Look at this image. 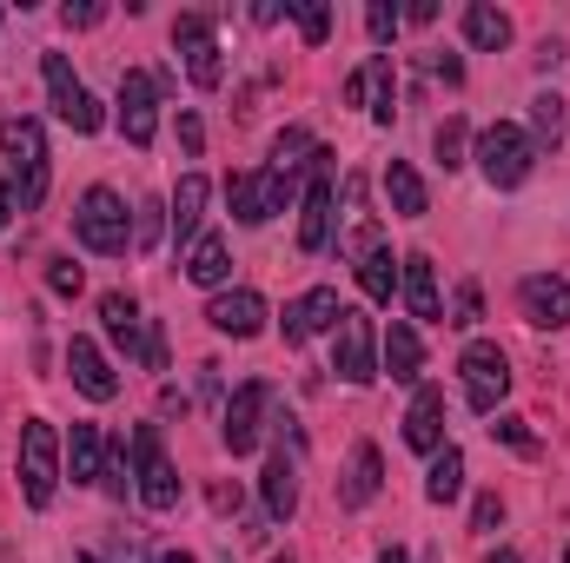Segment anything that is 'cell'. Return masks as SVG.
<instances>
[{
	"instance_id": "obj_14",
	"label": "cell",
	"mask_w": 570,
	"mask_h": 563,
	"mask_svg": "<svg viewBox=\"0 0 570 563\" xmlns=\"http://www.w3.org/2000/svg\"><path fill=\"white\" fill-rule=\"evenodd\" d=\"M518 312H524V325H538V332H564L570 325V279L531 273V279L518 285Z\"/></svg>"
},
{
	"instance_id": "obj_13",
	"label": "cell",
	"mask_w": 570,
	"mask_h": 563,
	"mask_svg": "<svg viewBox=\"0 0 570 563\" xmlns=\"http://www.w3.org/2000/svg\"><path fill=\"white\" fill-rule=\"evenodd\" d=\"M392 100H399V73H392V53H372V60H365V67L345 80V107H365L379 127H392V113H399Z\"/></svg>"
},
{
	"instance_id": "obj_4",
	"label": "cell",
	"mask_w": 570,
	"mask_h": 563,
	"mask_svg": "<svg viewBox=\"0 0 570 563\" xmlns=\"http://www.w3.org/2000/svg\"><path fill=\"white\" fill-rule=\"evenodd\" d=\"M53 484H60V431L47 418H27V431H20V497L33 511H47Z\"/></svg>"
},
{
	"instance_id": "obj_42",
	"label": "cell",
	"mask_w": 570,
	"mask_h": 563,
	"mask_svg": "<svg viewBox=\"0 0 570 563\" xmlns=\"http://www.w3.org/2000/svg\"><path fill=\"white\" fill-rule=\"evenodd\" d=\"M47 285H53V292H60V298H73V292H80V285H87V273H80V266H73V259H53V266H47Z\"/></svg>"
},
{
	"instance_id": "obj_36",
	"label": "cell",
	"mask_w": 570,
	"mask_h": 563,
	"mask_svg": "<svg viewBox=\"0 0 570 563\" xmlns=\"http://www.w3.org/2000/svg\"><path fill=\"white\" fill-rule=\"evenodd\" d=\"M478 318H484V292H478V279H464L458 292H451V318H444V325H458V332H471Z\"/></svg>"
},
{
	"instance_id": "obj_19",
	"label": "cell",
	"mask_w": 570,
	"mask_h": 563,
	"mask_svg": "<svg viewBox=\"0 0 570 563\" xmlns=\"http://www.w3.org/2000/svg\"><path fill=\"white\" fill-rule=\"evenodd\" d=\"M405 444H412L419 457H438V451H444V392H438V385H419V392H412Z\"/></svg>"
},
{
	"instance_id": "obj_17",
	"label": "cell",
	"mask_w": 570,
	"mask_h": 563,
	"mask_svg": "<svg viewBox=\"0 0 570 563\" xmlns=\"http://www.w3.org/2000/svg\"><path fill=\"white\" fill-rule=\"evenodd\" d=\"M153 127H159V87L146 73H127L120 80V134H127V146H153Z\"/></svg>"
},
{
	"instance_id": "obj_40",
	"label": "cell",
	"mask_w": 570,
	"mask_h": 563,
	"mask_svg": "<svg viewBox=\"0 0 570 563\" xmlns=\"http://www.w3.org/2000/svg\"><path fill=\"white\" fill-rule=\"evenodd\" d=\"M60 20L80 33V27H100V20H107V7H100V0H67V7H60Z\"/></svg>"
},
{
	"instance_id": "obj_20",
	"label": "cell",
	"mask_w": 570,
	"mask_h": 563,
	"mask_svg": "<svg viewBox=\"0 0 570 563\" xmlns=\"http://www.w3.org/2000/svg\"><path fill=\"white\" fill-rule=\"evenodd\" d=\"M67 372H73V385H80L94 405L120 398V378H114V365H107V352H100L94 338H73V345H67Z\"/></svg>"
},
{
	"instance_id": "obj_50",
	"label": "cell",
	"mask_w": 570,
	"mask_h": 563,
	"mask_svg": "<svg viewBox=\"0 0 570 563\" xmlns=\"http://www.w3.org/2000/svg\"><path fill=\"white\" fill-rule=\"evenodd\" d=\"M379 563H412V557H405L399 544H385V551H379Z\"/></svg>"
},
{
	"instance_id": "obj_37",
	"label": "cell",
	"mask_w": 570,
	"mask_h": 563,
	"mask_svg": "<svg viewBox=\"0 0 570 563\" xmlns=\"http://www.w3.org/2000/svg\"><path fill=\"white\" fill-rule=\"evenodd\" d=\"M365 27H372V40H379V47H392V40H399V27H405V13H399L392 0H372V7H365Z\"/></svg>"
},
{
	"instance_id": "obj_7",
	"label": "cell",
	"mask_w": 570,
	"mask_h": 563,
	"mask_svg": "<svg viewBox=\"0 0 570 563\" xmlns=\"http://www.w3.org/2000/svg\"><path fill=\"white\" fill-rule=\"evenodd\" d=\"M332 372H338L345 385H372V378H379V332H372V318L352 312V305H345V318H338V332H332Z\"/></svg>"
},
{
	"instance_id": "obj_29",
	"label": "cell",
	"mask_w": 570,
	"mask_h": 563,
	"mask_svg": "<svg viewBox=\"0 0 570 563\" xmlns=\"http://www.w3.org/2000/svg\"><path fill=\"white\" fill-rule=\"evenodd\" d=\"M226 273H233L226 239H219V233H199V239H193V253H186V279H193V285H226Z\"/></svg>"
},
{
	"instance_id": "obj_11",
	"label": "cell",
	"mask_w": 570,
	"mask_h": 563,
	"mask_svg": "<svg viewBox=\"0 0 570 563\" xmlns=\"http://www.w3.org/2000/svg\"><path fill=\"white\" fill-rule=\"evenodd\" d=\"M134 484H140L146 511H173V504H179V471L166 464V451H159V431H153V424L134 431Z\"/></svg>"
},
{
	"instance_id": "obj_23",
	"label": "cell",
	"mask_w": 570,
	"mask_h": 563,
	"mask_svg": "<svg viewBox=\"0 0 570 563\" xmlns=\"http://www.w3.org/2000/svg\"><path fill=\"white\" fill-rule=\"evenodd\" d=\"M100 318H107V338L134 358L140 352L146 358V318H140V305H134V292H107L100 298Z\"/></svg>"
},
{
	"instance_id": "obj_51",
	"label": "cell",
	"mask_w": 570,
	"mask_h": 563,
	"mask_svg": "<svg viewBox=\"0 0 570 563\" xmlns=\"http://www.w3.org/2000/svg\"><path fill=\"white\" fill-rule=\"evenodd\" d=\"M484 563H518V551H491Z\"/></svg>"
},
{
	"instance_id": "obj_32",
	"label": "cell",
	"mask_w": 570,
	"mask_h": 563,
	"mask_svg": "<svg viewBox=\"0 0 570 563\" xmlns=\"http://www.w3.org/2000/svg\"><path fill=\"white\" fill-rule=\"evenodd\" d=\"M431 152H438V166H444V172H451V166H464V152H471V127H464L458 113H451V120H438V127H431Z\"/></svg>"
},
{
	"instance_id": "obj_25",
	"label": "cell",
	"mask_w": 570,
	"mask_h": 563,
	"mask_svg": "<svg viewBox=\"0 0 570 563\" xmlns=\"http://www.w3.org/2000/svg\"><path fill=\"white\" fill-rule=\"evenodd\" d=\"M266 511H273L279 524H292V511H298V457H292L285 444L266 457Z\"/></svg>"
},
{
	"instance_id": "obj_5",
	"label": "cell",
	"mask_w": 570,
	"mask_h": 563,
	"mask_svg": "<svg viewBox=\"0 0 570 563\" xmlns=\"http://www.w3.org/2000/svg\"><path fill=\"white\" fill-rule=\"evenodd\" d=\"M458 372H464L471 412H478V418H498V405H504V392H511V358H504L491 338H471L464 358H458Z\"/></svg>"
},
{
	"instance_id": "obj_43",
	"label": "cell",
	"mask_w": 570,
	"mask_h": 563,
	"mask_svg": "<svg viewBox=\"0 0 570 563\" xmlns=\"http://www.w3.org/2000/svg\"><path fill=\"white\" fill-rule=\"evenodd\" d=\"M100 484H107V497H127V484H134V471H127V451L100 471Z\"/></svg>"
},
{
	"instance_id": "obj_6",
	"label": "cell",
	"mask_w": 570,
	"mask_h": 563,
	"mask_svg": "<svg viewBox=\"0 0 570 563\" xmlns=\"http://www.w3.org/2000/svg\"><path fill=\"white\" fill-rule=\"evenodd\" d=\"M266 412H273V385H266V378H246V385L226 398V412H219V444H226L233 457L259 451V437H266Z\"/></svg>"
},
{
	"instance_id": "obj_9",
	"label": "cell",
	"mask_w": 570,
	"mask_h": 563,
	"mask_svg": "<svg viewBox=\"0 0 570 563\" xmlns=\"http://www.w3.org/2000/svg\"><path fill=\"white\" fill-rule=\"evenodd\" d=\"M325 246H332V152L318 146V152H312V186H305V199H298V253L318 259Z\"/></svg>"
},
{
	"instance_id": "obj_47",
	"label": "cell",
	"mask_w": 570,
	"mask_h": 563,
	"mask_svg": "<svg viewBox=\"0 0 570 563\" xmlns=\"http://www.w3.org/2000/svg\"><path fill=\"white\" fill-rule=\"evenodd\" d=\"M159 412H166V418H173V412L186 418V392H173V385H166V392H159Z\"/></svg>"
},
{
	"instance_id": "obj_16",
	"label": "cell",
	"mask_w": 570,
	"mask_h": 563,
	"mask_svg": "<svg viewBox=\"0 0 570 563\" xmlns=\"http://www.w3.org/2000/svg\"><path fill=\"white\" fill-rule=\"evenodd\" d=\"M379 372H392L399 385H425V345H419V332L405 325V318H392L385 325V338H379Z\"/></svg>"
},
{
	"instance_id": "obj_2",
	"label": "cell",
	"mask_w": 570,
	"mask_h": 563,
	"mask_svg": "<svg viewBox=\"0 0 570 563\" xmlns=\"http://www.w3.org/2000/svg\"><path fill=\"white\" fill-rule=\"evenodd\" d=\"M471 159H478V172L498 186V192H518L524 179H531V166H538V146L524 127H511V120H491L478 146H471Z\"/></svg>"
},
{
	"instance_id": "obj_26",
	"label": "cell",
	"mask_w": 570,
	"mask_h": 563,
	"mask_svg": "<svg viewBox=\"0 0 570 563\" xmlns=\"http://www.w3.org/2000/svg\"><path fill=\"white\" fill-rule=\"evenodd\" d=\"M385 199H392V213H399V219H425V213H431L425 179H419V166H405V159H392V166H385Z\"/></svg>"
},
{
	"instance_id": "obj_27",
	"label": "cell",
	"mask_w": 570,
	"mask_h": 563,
	"mask_svg": "<svg viewBox=\"0 0 570 563\" xmlns=\"http://www.w3.org/2000/svg\"><path fill=\"white\" fill-rule=\"evenodd\" d=\"M67 471H73V484H100V471H107V437H100V424H73V437H67Z\"/></svg>"
},
{
	"instance_id": "obj_48",
	"label": "cell",
	"mask_w": 570,
	"mask_h": 563,
	"mask_svg": "<svg viewBox=\"0 0 570 563\" xmlns=\"http://www.w3.org/2000/svg\"><path fill=\"white\" fill-rule=\"evenodd\" d=\"M7 219H13V186L0 179V226H7Z\"/></svg>"
},
{
	"instance_id": "obj_12",
	"label": "cell",
	"mask_w": 570,
	"mask_h": 563,
	"mask_svg": "<svg viewBox=\"0 0 570 563\" xmlns=\"http://www.w3.org/2000/svg\"><path fill=\"white\" fill-rule=\"evenodd\" d=\"M173 47L186 53V73H193V87H219L226 80V60H219V40H213V20L206 13H179L173 20Z\"/></svg>"
},
{
	"instance_id": "obj_10",
	"label": "cell",
	"mask_w": 570,
	"mask_h": 563,
	"mask_svg": "<svg viewBox=\"0 0 570 563\" xmlns=\"http://www.w3.org/2000/svg\"><path fill=\"white\" fill-rule=\"evenodd\" d=\"M226 199H233V219H239V226H266L273 213H285L292 179L273 172V166H259V172H233V179H226Z\"/></svg>"
},
{
	"instance_id": "obj_3",
	"label": "cell",
	"mask_w": 570,
	"mask_h": 563,
	"mask_svg": "<svg viewBox=\"0 0 570 563\" xmlns=\"http://www.w3.org/2000/svg\"><path fill=\"white\" fill-rule=\"evenodd\" d=\"M0 152H7V166H13L20 206L33 213V206L47 199V127H40L33 113H13V120L0 127Z\"/></svg>"
},
{
	"instance_id": "obj_18",
	"label": "cell",
	"mask_w": 570,
	"mask_h": 563,
	"mask_svg": "<svg viewBox=\"0 0 570 563\" xmlns=\"http://www.w3.org/2000/svg\"><path fill=\"white\" fill-rule=\"evenodd\" d=\"M206 318H213V332H226V338H259L266 332V298L259 292H219L213 305H206Z\"/></svg>"
},
{
	"instance_id": "obj_55",
	"label": "cell",
	"mask_w": 570,
	"mask_h": 563,
	"mask_svg": "<svg viewBox=\"0 0 570 563\" xmlns=\"http://www.w3.org/2000/svg\"><path fill=\"white\" fill-rule=\"evenodd\" d=\"M0 20H7V13H0Z\"/></svg>"
},
{
	"instance_id": "obj_46",
	"label": "cell",
	"mask_w": 570,
	"mask_h": 563,
	"mask_svg": "<svg viewBox=\"0 0 570 563\" xmlns=\"http://www.w3.org/2000/svg\"><path fill=\"white\" fill-rule=\"evenodd\" d=\"M405 20H412V27H431V20H438V0H412Z\"/></svg>"
},
{
	"instance_id": "obj_49",
	"label": "cell",
	"mask_w": 570,
	"mask_h": 563,
	"mask_svg": "<svg viewBox=\"0 0 570 563\" xmlns=\"http://www.w3.org/2000/svg\"><path fill=\"white\" fill-rule=\"evenodd\" d=\"M146 563H193V557H186V551H153Z\"/></svg>"
},
{
	"instance_id": "obj_41",
	"label": "cell",
	"mask_w": 570,
	"mask_h": 563,
	"mask_svg": "<svg viewBox=\"0 0 570 563\" xmlns=\"http://www.w3.org/2000/svg\"><path fill=\"white\" fill-rule=\"evenodd\" d=\"M498 524H504V497H498V491H484V497L471 504V531H498Z\"/></svg>"
},
{
	"instance_id": "obj_45",
	"label": "cell",
	"mask_w": 570,
	"mask_h": 563,
	"mask_svg": "<svg viewBox=\"0 0 570 563\" xmlns=\"http://www.w3.org/2000/svg\"><path fill=\"white\" fill-rule=\"evenodd\" d=\"M179 146H186V152H199V146H206V127H199V113H179Z\"/></svg>"
},
{
	"instance_id": "obj_52",
	"label": "cell",
	"mask_w": 570,
	"mask_h": 563,
	"mask_svg": "<svg viewBox=\"0 0 570 563\" xmlns=\"http://www.w3.org/2000/svg\"><path fill=\"white\" fill-rule=\"evenodd\" d=\"M73 563H100V557H73Z\"/></svg>"
},
{
	"instance_id": "obj_21",
	"label": "cell",
	"mask_w": 570,
	"mask_h": 563,
	"mask_svg": "<svg viewBox=\"0 0 570 563\" xmlns=\"http://www.w3.org/2000/svg\"><path fill=\"white\" fill-rule=\"evenodd\" d=\"M399 292H405L412 318H425V325H444V298H438V273H431V259H425V253L399 259Z\"/></svg>"
},
{
	"instance_id": "obj_34",
	"label": "cell",
	"mask_w": 570,
	"mask_h": 563,
	"mask_svg": "<svg viewBox=\"0 0 570 563\" xmlns=\"http://www.w3.org/2000/svg\"><path fill=\"white\" fill-rule=\"evenodd\" d=\"M312 152H318V146H312V134H305V127H285L279 140H273V172H285V179H292L298 166H312Z\"/></svg>"
},
{
	"instance_id": "obj_15",
	"label": "cell",
	"mask_w": 570,
	"mask_h": 563,
	"mask_svg": "<svg viewBox=\"0 0 570 563\" xmlns=\"http://www.w3.org/2000/svg\"><path fill=\"white\" fill-rule=\"evenodd\" d=\"M338 318H345V305H338V292L332 285H312L305 298H292L285 305V345H305V338H318V332H338Z\"/></svg>"
},
{
	"instance_id": "obj_8",
	"label": "cell",
	"mask_w": 570,
	"mask_h": 563,
	"mask_svg": "<svg viewBox=\"0 0 570 563\" xmlns=\"http://www.w3.org/2000/svg\"><path fill=\"white\" fill-rule=\"evenodd\" d=\"M40 73H47V100H53V113L73 127V134H100L107 127V113H100V100L73 80V67H67V53H47L40 60Z\"/></svg>"
},
{
	"instance_id": "obj_39",
	"label": "cell",
	"mask_w": 570,
	"mask_h": 563,
	"mask_svg": "<svg viewBox=\"0 0 570 563\" xmlns=\"http://www.w3.org/2000/svg\"><path fill=\"white\" fill-rule=\"evenodd\" d=\"M491 437H498V444H511L518 457H531V451H538V437L524 431V418H491Z\"/></svg>"
},
{
	"instance_id": "obj_30",
	"label": "cell",
	"mask_w": 570,
	"mask_h": 563,
	"mask_svg": "<svg viewBox=\"0 0 570 563\" xmlns=\"http://www.w3.org/2000/svg\"><path fill=\"white\" fill-rule=\"evenodd\" d=\"M425 497H431V504H458V497H464V451H458V444H444V451L431 457Z\"/></svg>"
},
{
	"instance_id": "obj_54",
	"label": "cell",
	"mask_w": 570,
	"mask_h": 563,
	"mask_svg": "<svg viewBox=\"0 0 570 563\" xmlns=\"http://www.w3.org/2000/svg\"><path fill=\"white\" fill-rule=\"evenodd\" d=\"M564 563H570V544H564Z\"/></svg>"
},
{
	"instance_id": "obj_44",
	"label": "cell",
	"mask_w": 570,
	"mask_h": 563,
	"mask_svg": "<svg viewBox=\"0 0 570 563\" xmlns=\"http://www.w3.org/2000/svg\"><path fill=\"white\" fill-rule=\"evenodd\" d=\"M425 67L438 73V80H444V87H458V80H464V60H458V53H431Z\"/></svg>"
},
{
	"instance_id": "obj_53",
	"label": "cell",
	"mask_w": 570,
	"mask_h": 563,
	"mask_svg": "<svg viewBox=\"0 0 570 563\" xmlns=\"http://www.w3.org/2000/svg\"><path fill=\"white\" fill-rule=\"evenodd\" d=\"M273 563H292V557H273Z\"/></svg>"
},
{
	"instance_id": "obj_33",
	"label": "cell",
	"mask_w": 570,
	"mask_h": 563,
	"mask_svg": "<svg viewBox=\"0 0 570 563\" xmlns=\"http://www.w3.org/2000/svg\"><path fill=\"white\" fill-rule=\"evenodd\" d=\"M558 140H564V100L538 93L531 100V146H558Z\"/></svg>"
},
{
	"instance_id": "obj_31",
	"label": "cell",
	"mask_w": 570,
	"mask_h": 563,
	"mask_svg": "<svg viewBox=\"0 0 570 563\" xmlns=\"http://www.w3.org/2000/svg\"><path fill=\"white\" fill-rule=\"evenodd\" d=\"M358 285H365V298L392 305V292H399V259H392V246H385V239H379L372 253H358Z\"/></svg>"
},
{
	"instance_id": "obj_28",
	"label": "cell",
	"mask_w": 570,
	"mask_h": 563,
	"mask_svg": "<svg viewBox=\"0 0 570 563\" xmlns=\"http://www.w3.org/2000/svg\"><path fill=\"white\" fill-rule=\"evenodd\" d=\"M464 40H471L478 53H504V47H511V13H504V7H484V0L464 7Z\"/></svg>"
},
{
	"instance_id": "obj_22",
	"label": "cell",
	"mask_w": 570,
	"mask_h": 563,
	"mask_svg": "<svg viewBox=\"0 0 570 563\" xmlns=\"http://www.w3.org/2000/svg\"><path fill=\"white\" fill-rule=\"evenodd\" d=\"M206 192H213V186H206L199 172H186V179L173 186V199H166V233H173L179 246H193V239H199V219H206Z\"/></svg>"
},
{
	"instance_id": "obj_24",
	"label": "cell",
	"mask_w": 570,
	"mask_h": 563,
	"mask_svg": "<svg viewBox=\"0 0 570 563\" xmlns=\"http://www.w3.org/2000/svg\"><path fill=\"white\" fill-rule=\"evenodd\" d=\"M379 484H385V457H379V444H358V451H352V477H345L338 504H345V511H365V504L379 497Z\"/></svg>"
},
{
	"instance_id": "obj_1",
	"label": "cell",
	"mask_w": 570,
	"mask_h": 563,
	"mask_svg": "<svg viewBox=\"0 0 570 563\" xmlns=\"http://www.w3.org/2000/svg\"><path fill=\"white\" fill-rule=\"evenodd\" d=\"M73 239H80L87 253H100V259H120V253L134 246V213H127V199H120L114 186H87L80 206H73Z\"/></svg>"
},
{
	"instance_id": "obj_35",
	"label": "cell",
	"mask_w": 570,
	"mask_h": 563,
	"mask_svg": "<svg viewBox=\"0 0 570 563\" xmlns=\"http://www.w3.org/2000/svg\"><path fill=\"white\" fill-rule=\"evenodd\" d=\"M292 20H298L305 47H325V33H332V7L325 0H292Z\"/></svg>"
},
{
	"instance_id": "obj_38",
	"label": "cell",
	"mask_w": 570,
	"mask_h": 563,
	"mask_svg": "<svg viewBox=\"0 0 570 563\" xmlns=\"http://www.w3.org/2000/svg\"><path fill=\"white\" fill-rule=\"evenodd\" d=\"M159 239H166V206H159V199H146L140 206V219H134V246H159Z\"/></svg>"
}]
</instances>
